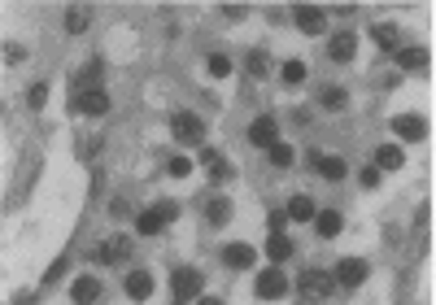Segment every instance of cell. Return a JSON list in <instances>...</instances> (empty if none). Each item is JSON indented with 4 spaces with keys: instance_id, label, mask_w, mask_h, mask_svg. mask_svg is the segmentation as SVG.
<instances>
[{
    "instance_id": "cell-9",
    "label": "cell",
    "mask_w": 436,
    "mask_h": 305,
    "mask_svg": "<svg viewBox=\"0 0 436 305\" xmlns=\"http://www.w3.org/2000/svg\"><path fill=\"white\" fill-rule=\"evenodd\" d=\"M328 53H332V61H353V53H358V35H353V31H341V35H332Z\"/></svg>"
},
{
    "instance_id": "cell-14",
    "label": "cell",
    "mask_w": 436,
    "mask_h": 305,
    "mask_svg": "<svg viewBox=\"0 0 436 305\" xmlns=\"http://www.w3.org/2000/svg\"><path fill=\"white\" fill-rule=\"evenodd\" d=\"M266 258L275 262V266L288 262V258H293V240H288L284 231H271V240H266Z\"/></svg>"
},
{
    "instance_id": "cell-34",
    "label": "cell",
    "mask_w": 436,
    "mask_h": 305,
    "mask_svg": "<svg viewBox=\"0 0 436 305\" xmlns=\"http://www.w3.org/2000/svg\"><path fill=\"white\" fill-rule=\"evenodd\" d=\"M61 275H66V258H57L53 266H48V275H44V283H57Z\"/></svg>"
},
{
    "instance_id": "cell-6",
    "label": "cell",
    "mask_w": 436,
    "mask_h": 305,
    "mask_svg": "<svg viewBox=\"0 0 436 305\" xmlns=\"http://www.w3.org/2000/svg\"><path fill=\"white\" fill-rule=\"evenodd\" d=\"M366 275H371V266L362 258H345L341 266H336V283H345V288H358Z\"/></svg>"
},
{
    "instance_id": "cell-35",
    "label": "cell",
    "mask_w": 436,
    "mask_h": 305,
    "mask_svg": "<svg viewBox=\"0 0 436 305\" xmlns=\"http://www.w3.org/2000/svg\"><path fill=\"white\" fill-rule=\"evenodd\" d=\"M358 179H362V188H380V170L371 166V170H362V174H358Z\"/></svg>"
},
{
    "instance_id": "cell-13",
    "label": "cell",
    "mask_w": 436,
    "mask_h": 305,
    "mask_svg": "<svg viewBox=\"0 0 436 305\" xmlns=\"http://www.w3.org/2000/svg\"><path fill=\"white\" fill-rule=\"evenodd\" d=\"M397 66L401 70H428L432 66V57H428V48H401V53H397Z\"/></svg>"
},
{
    "instance_id": "cell-1",
    "label": "cell",
    "mask_w": 436,
    "mask_h": 305,
    "mask_svg": "<svg viewBox=\"0 0 436 305\" xmlns=\"http://www.w3.org/2000/svg\"><path fill=\"white\" fill-rule=\"evenodd\" d=\"M336 292V275H328V270H305L301 275V297L305 301H328Z\"/></svg>"
},
{
    "instance_id": "cell-38",
    "label": "cell",
    "mask_w": 436,
    "mask_h": 305,
    "mask_svg": "<svg viewBox=\"0 0 436 305\" xmlns=\"http://www.w3.org/2000/svg\"><path fill=\"white\" fill-rule=\"evenodd\" d=\"M201 305H223V301L218 297H201Z\"/></svg>"
},
{
    "instance_id": "cell-33",
    "label": "cell",
    "mask_w": 436,
    "mask_h": 305,
    "mask_svg": "<svg viewBox=\"0 0 436 305\" xmlns=\"http://www.w3.org/2000/svg\"><path fill=\"white\" fill-rule=\"evenodd\" d=\"M170 174H175V179H188V174H192V162H188V157H175V162H170Z\"/></svg>"
},
{
    "instance_id": "cell-7",
    "label": "cell",
    "mask_w": 436,
    "mask_h": 305,
    "mask_svg": "<svg viewBox=\"0 0 436 305\" xmlns=\"http://www.w3.org/2000/svg\"><path fill=\"white\" fill-rule=\"evenodd\" d=\"M393 135H401V140H423L428 135V126H423V118L419 114H401V118H393Z\"/></svg>"
},
{
    "instance_id": "cell-30",
    "label": "cell",
    "mask_w": 436,
    "mask_h": 305,
    "mask_svg": "<svg viewBox=\"0 0 436 305\" xmlns=\"http://www.w3.org/2000/svg\"><path fill=\"white\" fill-rule=\"evenodd\" d=\"M249 70H253V79L266 74V53H262V48H257V53H249Z\"/></svg>"
},
{
    "instance_id": "cell-28",
    "label": "cell",
    "mask_w": 436,
    "mask_h": 305,
    "mask_svg": "<svg viewBox=\"0 0 436 305\" xmlns=\"http://www.w3.org/2000/svg\"><path fill=\"white\" fill-rule=\"evenodd\" d=\"M83 26H88V9H70L66 13V31H70V35H79Z\"/></svg>"
},
{
    "instance_id": "cell-3",
    "label": "cell",
    "mask_w": 436,
    "mask_h": 305,
    "mask_svg": "<svg viewBox=\"0 0 436 305\" xmlns=\"http://www.w3.org/2000/svg\"><path fill=\"white\" fill-rule=\"evenodd\" d=\"M74 114H92V118L109 114V96H105L101 88H92V92H74Z\"/></svg>"
},
{
    "instance_id": "cell-15",
    "label": "cell",
    "mask_w": 436,
    "mask_h": 305,
    "mask_svg": "<svg viewBox=\"0 0 436 305\" xmlns=\"http://www.w3.org/2000/svg\"><path fill=\"white\" fill-rule=\"evenodd\" d=\"M70 297H74L79 305H92L96 297H101V283H96L92 275H79V279H74V288H70Z\"/></svg>"
},
{
    "instance_id": "cell-2",
    "label": "cell",
    "mask_w": 436,
    "mask_h": 305,
    "mask_svg": "<svg viewBox=\"0 0 436 305\" xmlns=\"http://www.w3.org/2000/svg\"><path fill=\"white\" fill-rule=\"evenodd\" d=\"M170 131H175V140H179V144H201L205 140V126H201L197 114H175Z\"/></svg>"
},
{
    "instance_id": "cell-11",
    "label": "cell",
    "mask_w": 436,
    "mask_h": 305,
    "mask_svg": "<svg viewBox=\"0 0 436 305\" xmlns=\"http://www.w3.org/2000/svg\"><path fill=\"white\" fill-rule=\"evenodd\" d=\"M293 18H297V26L305 31V35H318L323 31V9H314V5H297Z\"/></svg>"
},
{
    "instance_id": "cell-12",
    "label": "cell",
    "mask_w": 436,
    "mask_h": 305,
    "mask_svg": "<svg viewBox=\"0 0 436 305\" xmlns=\"http://www.w3.org/2000/svg\"><path fill=\"white\" fill-rule=\"evenodd\" d=\"M401 166H406V153L397 144H380L376 149V170H401Z\"/></svg>"
},
{
    "instance_id": "cell-24",
    "label": "cell",
    "mask_w": 436,
    "mask_h": 305,
    "mask_svg": "<svg viewBox=\"0 0 436 305\" xmlns=\"http://www.w3.org/2000/svg\"><path fill=\"white\" fill-rule=\"evenodd\" d=\"M101 79V61H88L83 74H74V92H92V83Z\"/></svg>"
},
{
    "instance_id": "cell-23",
    "label": "cell",
    "mask_w": 436,
    "mask_h": 305,
    "mask_svg": "<svg viewBox=\"0 0 436 305\" xmlns=\"http://www.w3.org/2000/svg\"><path fill=\"white\" fill-rule=\"evenodd\" d=\"M205 218H209V222H214V227H223V222H227V218H232V201H223V197H218V201H209V210H205Z\"/></svg>"
},
{
    "instance_id": "cell-21",
    "label": "cell",
    "mask_w": 436,
    "mask_h": 305,
    "mask_svg": "<svg viewBox=\"0 0 436 305\" xmlns=\"http://www.w3.org/2000/svg\"><path fill=\"white\" fill-rule=\"evenodd\" d=\"M288 218H297V222L314 218V201L310 197H293V201H288Z\"/></svg>"
},
{
    "instance_id": "cell-4",
    "label": "cell",
    "mask_w": 436,
    "mask_h": 305,
    "mask_svg": "<svg viewBox=\"0 0 436 305\" xmlns=\"http://www.w3.org/2000/svg\"><path fill=\"white\" fill-rule=\"evenodd\" d=\"M170 288H175V297L188 301V297H197L201 292V270H192V266H179L170 275Z\"/></svg>"
},
{
    "instance_id": "cell-16",
    "label": "cell",
    "mask_w": 436,
    "mask_h": 305,
    "mask_svg": "<svg viewBox=\"0 0 436 305\" xmlns=\"http://www.w3.org/2000/svg\"><path fill=\"white\" fill-rule=\"evenodd\" d=\"M314 166H318L323 179H332V183H341V179H345V170H349L341 157H323V153H314Z\"/></svg>"
},
{
    "instance_id": "cell-19",
    "label": "cell",
    "mask_w": 436,
    "mask_h": 305,
    "mask_svg": "<svg viewBox=\"0 0 436 305\" xmlns=\"http://www.w3.org/2000/svg\"><path fill=\"white\" fill-rule=\"evenodd\" d=\"M314 227H318V236H323V240L341 236V214H336V210H323V214H314Z\"/></svg>"
},
{
    "instance_id": "cell-31",
    "label": "cell",
    "mask_w": 436,
    "mask_h": 305,
    "mask_svg": "<svg viewBox=\"0 0 436 305\" xmlns=\"http://www.w3.org/2000/svg\"><path fill=\"white\" fill-rule=\"evenodd\" d=\"M44 101H48V83H35V88H31V109H44Z\"/></svg>"
},
{
    "instance_id": "cell-25",
    "label": "cell",
    "mask_w": 436,
    "mask_h": 305,
    "mask_svg": "<svg viewBox=\"0 0 436 305\" xmlns=\"http://www.w3.org/2000/svg\"><path fill=\"white\" fill-rule=\"evenodd\" d=\"M205 70L214 74V79H227L232 74V61H227V53H209V61H205Z\"/></svg>"
},
{
    "instance_id": "cell-17",
    "label": "cell",
    "mask_w": 436,
    "mask_h": 305,
    "mask_svg": "<svg viewBox=\"0 0 436 305\" xmlns=\"http://www.w3.org/2000/svg\"><path fill=\"white\" fill-rule=\"evenodd\" d=\"M249 140L257 144V149H271V144H275V118H257L249 126Z\"/></svg>"
},
{
    "instance_id": "cell-32",
    "label": "cell",
    "mask_w": 436,
    "mask_h": 305,
    "mask_svg": "<svg viewBox=\"0 0 436 305\" xmlns=\"http://www.w3.org/2000/svg\"><path fill=\"white\" fill-rule=\"evenodd\" d=\"M175 214H179V205H175V201H157V218L161 222H175Z\"/></svg>"
},
{
    "instance_id": "cell-5",
    "label": "cell",
    "mask_w": 436,
    "mask_h": 305,
    "mask_svg": "<svg viewBox=\"0 0 436 305\" xmlns=\"http://www.w3.org/2000/svg\"><path fill=\"white\" fill-rule=\"evenodd\" d=\"M288 292V275L284 270H262V275H257V297L262 301H280Z\"/></svg>"
},
{
    "instance_id": "cell-27",
    "label": "cell",
    "mask_w": 436,
    "mask_h": 305,
    "mask_svg": "<svg viewBox=\"0 0 436 305\" xmlns=\"http://www.w3.org/2000/svg\"><path fill=\"white\" fill-rule=\"evenodd\" d=\"M293 157H297V153H293V144H271V166H280V170H284V166H293Z\"/></svg>"
},
{
    "instance_id": "cell-18",
    "label": "cell",
    "mask_w": 436,
    "mask_h": 305,
    "mask_svg": "<svg viewBox=\"0 0 436 305\" xmlns=\"http://www.w3.org/2000/svg\"><path fill=\"white\" fill-rule=\"evenodd\" d=\"M223 262H227L232 270H249L253 266V249L249 245H227L223 249Z\"/></svg>"
},
{
    "instance_id": "cell-22",
    "label": "cell",
    "mask_w": 436,
    "mask_h": 305,
    "mask_svg": "<svg viewBox=\"0 0 436 305\" xmlns=\"http://www.w3.org/2000/svg\"><path fill=\"white\" fill-rule=\"evenodd\" d=\"M161 227H166V222L157 218V210H144V214L136 218V231H140V236H157Z\"/></svg>"
},
{
    "instance_id": "cell-29",
    "label": "cell",
    "mask_w": 436,
    "mask_h": 305,
    "mask_svg": "<svg viewBox=\"0 0 436 305\" xmlns=\"http://www.w3.org/2000/svg\"><path fill=\"white\" fill-rule=\"evenodd\" d=\"M301 79H305V61H288V66H284V83H301Z\"/></svg>"
},
{
    "instance_id": "cell-37",
    "label": "cell",
    "mask_w": 436,
    "mask_h": 305,
    "mask_svg": "<svg viewBox=\"0 0 436 305\" xmlns=\"http://www.w3.org/2000/svg\"><path fill=\"white\" fill-rule=\"evenodd\" d=\"M284 222H288V210H275V214H271V227H275V231L284 227Z\"/></svg>"
},
{
    "instance_id": "cell-26",
    "label": "cell",
    "mask_w": 436,
    "mask_h": 305,
    "mask_svg": "<svg viewBox=\"0 0 436 305\" xmlns=\"http://www.w3.org/2000/svg\"><path fill=\"white\" fill-rule=\"evenodd\" d=\"M318 105L336 114V109H345V92H341V88H323V92H318Z\"/></svg>"
},
{
    "instance_id": "cell-10",
    "label": "cell",
    "mask_w": 436,
    "mask_h": 305,
    "mask_svg": "<svg viewBox=\"0 0 436 305\" xmlns=\"http://www.w3.org/2000/svg\"><path fill=\"white\" fill-rule=\"evenodd\" d=\"M122 258H131V240L127 236H114L109 245L96 249V262H122Z\"/></svg>"
},
{
    "instance_id": "cell-20",
    "label": "cell",
    "mask_w": 436,
    "mask_h": 305,
    "mask_svg": "<svg viewBox=\"0 0 436 305\" xmlns=\"http://www.w3.org/2000/svg\"><path fill=\"white\" fill-rule=\"evenodd\" d=\"M371 35H376V44H380V48H397L401 31H397V26H389V22H380V26H371Z\"/></svg>"
},
{
    "instance_id": "cell-8",
    "label": "cell",
    "mask_w": 436,
    "mask_h": 305,
    "mask_svg": "<svg viewBox=\"0 0 436 305\" xmlns=\"http://www.w3.org/2000/svg\"><path fill=\"white\" fill-rule=\"evenodd\" d=\"M153 275H149V270H131V275H127V297H131V301H149L153 297Z\"/></svg>"
},
{
    "instance_id": "cell-36",
    "label": "cell",
    "mask_w": 436,
    "mask_h": 305,
    "mask_svg": "<svg viewBox=\"0 0 436 305\" xmlns=\"http://www.w3.org/2000/svg\"><path fill=\"white\" fill-rule=\"evenodd\" d=\"M5 61H26V48H18V44H5Z\"/></svg>"
}]
</instances>
